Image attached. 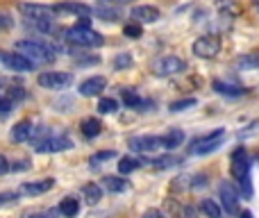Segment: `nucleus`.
Listing matches in <instances>:
<instances>
[{"label":"nucleus","instance_id":"f257e3e1","mask_svg":"<svg viewBox=\"0 0 259 218\" xmlns=\"http://www.w3.org/2000/svg\"><path fill=\"white\" fill-rule=\"evenodd\" d=\"M16 53L27 57L32 64H50L57 59V50L44 41H16Z\"/></svg>","mask_w":259,"mask_h":218},{"label":"nucleus","instance_id":"f03ea898","mask_svg":"<svg viewBox=\"0 0 259 218\" xmlns=\"http://www.w3.org/2000/svg\"><path fill=\"white\" fill-rule=\"evenodd\" d=\"M232 175L239 184L246 198L252 196V187H250V159H248L246 148H237L232 152Z\"/></svg>","mask_w":259,"mask_h":218},{"label":"nucleus","instance_id":"7ed1b4c3","mask_svg":"<svg viewBox=\"0 0 259 218\" xmlns=\"http://www.w3.org/2000/svg\"><path fill=\"white\" fill-rule=\"evenodd\" d=\"M66 39L75 46H82V48H100L105 43L103 34L96 30H91L89 25H75L66 30Z\"/></svg>","mask_w":259,"mask_h":218},{"label":"nucleus","instance_id":"20e7f679","mask_svg":"<svg viewBox=\"0 0 259 218\" xmlns=\"http://www.w3.org/2000/svg\"><path fill=\"white\" fill-rule=\"evenodd\" d=\"M223 137H225V129L219 127V129H214V132L205 134V137L196 139V141L191 143V148H189V150H191L193 155H207V152H214L216 148L221 146V139H223Z\"/></svg>","mask_w":259,"mask_h":218},{"label":"nucleus","instance_id":"39448f33","mask_svg":"<svg viewBox=\"0 0 259 218\" xmlns=\"http://www.w3.org/2000/svg\"><path fill=\"white\" fill-rule=\"evenodd\" d=\"M221 48H223V43L219 36H200L193 41V55L200 59H214L221 53Z\"/></svg>","mask_w":259,"mask_h":218},{"label":"nucleus","instance_id":"423d86ee","mask_svg":"<svg viewBox=\"0 0 259 218\" xmlns=\"http://www.w3.org/2000/svg\"><path fill=\"white\" fill-rule=\"evenodd\" d=\"M152 68H155V73H157V75H161V77L178 75V73L187 71V62H184V59H180V57H175V55H164V57L157 59Z\"/></svg>","mask_w":259,"mask_h":218},{"label":"nucleus","instance_id":"0eeeda50","mask_svg":"<svg viewBox=\"0 0 259 218\" xmlns=\"http://www.w3.org/2000/svg\"><path fill=\"white\" fill-rule=\"evenodd\" d=\"M219 198H221V207H223L228 214H237L239 211V191L234 189L232 182H221Z\"/></svg>","mask_w":259,"mask_h":218},{"label":"nucleus","instance_id":"6e6552de","mask_svg":"<svg viewBox=\"0 0 259 218\" xmlns=\"http://www.w3.org/2000/svg\"><path fill=\"white\" fill-rule=\"evenodd\" d=\"M0 64L7 68H12V71H18V73H27L34 68V64L30 62L27 57H23L21 53H9V50H0Z\"/></svg>","mask_w":259,"mask_h":218},{"label":"nucleus","instance_id":"1a4fd4ad","mask_svg":"<svg viewBox=\"0 0 259 218\" xmlns=\"http://www.w3.org/2000/svg\"><path fill=\"white\" fill-rule=\"evenodd\" d=\"M68 84H71V73L66 71H48L39 75V86L46 89H64Z\"/></svg>","mask_w":259,"mask_h":218},{"label":"nucleus","instance_id":"9d476101","mask_svg":"<svg viewBox=\"0 0 259 218\" xmlns=\"http://www.w3.org/2000/svg\"><path fill=\"white\" fill-rule=\"evenodd\" d=\"M73 146V141L68 137H48L44 141H34V152H62L68 150Z\"/></svg>","mask_w":259,"mask_h":218},{"label":"nucleus","instance_id":"9b49d317","mask_svg":"<svg viewBox=\"0 0 259 218\" xmlns=\"http://www.w3.org/2000/svg\"><path fill=\"white\" fill-rule=\"evenodd\" d=\"M23 14H25V21H41V23H53V9L44 7V5H30L23 3L18 5Z\"/></svg>","mask_w":259,"mask_h":218},{"label":"nucleus","instance_id":"f8f14e48","mask_svg":"<svg viewBox=\"0 0 259 218\" xmlns=\"http://www.w3.org/2000/svg\"><path fill=\"white\" fill-rule=\"evenodd\" d=\"M127 146H130V150H134V152H150V150H155V148H161V141H159V137H132L127 141Z\"/></svg>","mask_w":259,"mask_h":218},{"label":"nucleus","instance_id":"ddd939ff","mask_svg":"<svg viewBox=\"0 0 259 218\" xmlns=\"http://www.w3.org/2000/svg\"><path fill=\"white\" fill-rule=\"evenodd\" d=\"M105 86H107V80H105V77H100V75L89 77V80H84L80 84V96H84V98H94V96L103 94Z\"/></svg>","mask_w":259,"mask_h":218},{"label":"nucleus","instance_id":"4468645a","mask_svg":"<svg viewBox=\"0 0 259 218\" xmlns=\"http://www.w3.org/2000/svg\"><path fill=\"white\" fill-rule=\"evenodd\" d=\"M159 9L152 7V5H141V7H134L132 9V18L137 23H155L159 21Z\"/></svg>","mask_w":259,"mask_h":218},{"label":"nucleus","instance_id":"2eb2a0df","mask_svg":"<svg viewBox=\"0 0 259 218\" xmlns=\"http://www.w3.org/2000/svg\"><path fill=\"white\" fill-rule=\"evenodd\" d=\"M55 180H39V182H25L21 184V189H18V193H25V196H41V193H48L50 189H53Z\"/></svg>","mask_w":259,"mask_h":218},{"label":"nucleus","instance_id":"dca6fc26","mask_svg":"<svg viewBox=\"0 0 259 218\" xmlns=\"http://www.w3.org/2000/svg\"><path fill=\"white\" fill-rule=\"evenodd\" d=\"M55 12H71V14H77L82 18H89L94 16V9L89 5H82V3H73V0H66V3H59L55 7Z\"/></svg>","mask_w":259,"mask_h":218},{"label":"nucleus","instance_id":"f3484780","mask_svg":"<svg viewBox=\"0 0 259 218\" xmlns=\"http://www.w3.org/2000/svg\"><path fill=\"white\" fill-rule=\"evenodd\" d=\"M32 132H34V127H32L30 120H18V123L12 127V134H9V137H12L14 143H23L32 137Z\"/></svg>","mask_w":259,"mask_h":218},{"label":"nucleus","instance_id":"a211bd4d","mask_svg":"<svg viewBox=\"0 0 259 218\" xmlns=\"http://www.w3.org/2000/svg\"><path fill=\"white\" fill-rule=\"evenodd\" d=\"M80 132H82V137L94 139L103 132V123H100L98 118H94V116H87V118H82V123H80Z\"/></svg>","mask_w":259,"mask_h":218},{"label":"nucleus","instance_id":"6ab92c4d","mask_svg":"<svg viewBox=\"0 0 259 218\" xmlns=\"http://www.w3.org/2000/svg\"><path fill=\"white\" fill-rule=\"evenodd\" d=\"M214 91L221 96H228V98H239V96L246 94L243 86H237V84H228V82H221V80H214Z\"/></svg>","mask_w":259,"mask_h":218},{"label":"nucleus","instance_id":"aec40b11","mask_svg":"<svg viewBox=\"0 0 259 218\" xmlns=\"http://www.w3.org/2000/svg\"><path fill=\"white\" fill-rule=\"evenodd\" d=\"M159 141H161V148L175 150L178 146H182L184 143V132L182 129H170V132H166L164 137H159Z\"/></svg>","mask_w":259,"mask_h":218},{"label":"nucleus","instance_id":"412c9836","mask_svg":"<svg viewBox=\"0 0 259 218\" xmlns=\"http://www.w3.org/2000/svg\"><path fill=\"white\" fill-rule=\"evenodd\" d=\"M77 211H80V202L75 200V198H64L62 202H59V214L62 216H66V218H73V216H77Z\"/></svg>","mask_w":259,"mask_h":218},{"label":"nucleus","instance_id":"4be33fe9","mask_svg":"<svg viewBox=\"0 0 259 218\" xmlns=\"http://www.w3.org/2000/svg\"><path fill=\"white\" fill-rule=\"evenodd\" d=\"M216 9L225 16H237L241 12V5H239V0H216Z\"/></svg>","mask_w":259,"mask_h":218},{"label":"nucleus","instance_id":"5701e85b","mask_svg":"<svg viewBox=\"0 0 259 218\" xmlns=\"http://www.w3.org/2000/svg\"><path fill=\"white\" fill-rule=\"evenodd\" d=\"M94 16H98L100 21H118L121 18V9L116 7H96L94 9Z\"/></svg>","mask_w":259,"mask_h":218},{"label":"nucleus","instance_id":"b1692460","mask_svg":"<svg viewBox=\"0 0 259 218\" xmlns=\"http://www.w3.org/2000/svg\"><path fill=\"white\" fill-rule=\"evenodd\" d=\"M82 193H84L89 205H98V202L103 200V189H100L98 184H87V187L82 189Z\"/></svg>","mask_w":259,"mask_h":218},{"label":"nucleus","instance_id":"393cba45","mask_svg":"<svg viewBox=\"0 0 259 218\" xmlns=\"http://www.w3.org/2000/svg\"><path fill=\"white\" fill-rule=\"evenodd\" d=\"M141 166V161L134 159V157H121V161H118V173L121 175H127V173H134V170Z\"/></svg>","mask_w":259,"mask_h":218},{"label":"nucleus","instance_id":"a878e982","mask_svg":"<svg viewBox=\"0 0 259 218\" xmlns=\"http://www.w3.org/2000/svg\"><path fill=\"white\" fill-rule=\"evenodd\" d=\"M200 209H202V214H205L207 218H221V205L216 200H202L200 202Z\"/></svg>","mask_w":259,"mask_h":218},{"label":"nucleus","instance_id":"bb28decb","mask_svg":"<svg viewBox=\"0 0 259 218\" xmlns=\"http://www.w3.org/2000/svg\"><path fill=\"white\" fill-rule=\"evenodd\" d=\"M105 187L109 193H123L127 189V182L123 178H105Z\"/></svg>","mask_w":259,"mask_h":218},{"label":"nucleus","instance_id":"cd10ccee","mask_svg":"<svg viewBox=\"0 0 259 218\" xmlns=\"http://www.w3.org/2000/svg\"><path fill=\"white\" fill-rule=\"evenodd\" d=\"M237 66H239V68H257V66H259V53L241 55V57L237 59Z\"/></svg>","mask_w":259,"mask_h":218},{"label":"nucleus","instance_id":"c85d7f7f","mask_svg":"<svg viewBox=\"0 0 259 218\" xmlns=\"http://www.w3.org/2000/svg\"><path fill=\"white\" fill-rule=\"evenodd\" d=\"M150 164H155L157 168H173V166H178V164H180V157H175V155L155 157V159H152Z\"/></svg>","mask_w":259,"mask_h":218},{"label":"nucleus","instance_id":"c756f323","mask_svg":"<svg viewBox=\"0 0 259 218\" xmlns=\"http://www.w3.org/2000/svg\"><path fill=\"white\" fill-rule=\"evenodd\" d=\"M98 111L100 114H116L118 111V100L116 98H100L98 100Z\"/></svg>","mask_w":259,"mask_h":218},{"label":"nucleus","instance_id":"7c9ffc66","mask_svg":"<svg viewBox=\"0 0 259 218\" xmlns=\"http://www.w3.org/2000/svg\"><path fill=\"white\" fill-rule=\"evenodd\" d=\"M123 103H125L127 105V107H141V98H139V94H137V91H134V89H125V91H123Z\"/></svg>","mask_w":259,"mask_h":218},{"label":"nucleus","instance_id":"2f4dec72","mask_svg":"<svg viewBox=\"0 0 259 218\" xmlns=\"http://www.w3.org/2000/svg\"><path fill=\"white\" fill-rule=\"evenodd\" d=\"M123 34H125L127 39H139V36L143 34V30L139 23H127V25L123 27Z\"/></svg>","mask_w":259,"mask_h":218},{"label":"nucleus","instance_id":"473e14b6","mask_svg":"<svg viewBox=\"0 0 259 218\" xmlns=\"http://www.w3.org/2000/svg\"><path fill=\"white\" fill-rule=\"evenodd\" d=\"M196 105V98H182V100H175V103H170V111H184L189 107H193Z\"/></svg>","mask_w":259,"mask_h":218},{"label":"nucleus","instance_id":"72a5a7b5","mask_svg":"<svg viewBox=\"0 0 259 218\" xmlns=\"http://www.w3.org/2000/svg\"><path fill=\"white\" fill-rule=\"evenodd\" d=\"M114 66H116V68H127V66H132V55H130V53L116 55V57H114Z\"/></svg>","mask_w":259,"mask_h":218},{"label":"nucleus","instance_id":"f704fd0d","mask_svg":"<svg viewBox=\"0 0 259 218\" xmlns=\"http://www.w3.org/2000/svg\"><path fill=\"white\" fill-rule=\"evenodd\" d=\"M116 157V152L114 150H105V152H98V155L91 157V164H98V161H107V159H114Z\"/></svg>","mask_w":259,"mask_h":218},{"label":"nucleus","instance_id":"c9c22d12","mask_svg":"<svg viewBox=\"0 0 259 218\" xmlns=\"http://www.w3.org/2000/svg\"><path fill=\"white\" fill-rule=\"evenodd\" d=\"M12 27H14V18L7 12H3L0 14V30H12Z\"/></svg>","mask_w":259,"mask_h":218},{"label":"nucleus","instance_id":"e433bc0d","mask_svg":"<svg viewBox=\"0 0 259 218\" xmlns=\"http://www.w3.org/2000/svg\"><path fill=\"white\" fill-rule=\"evenodd\" d=\"M18 198V193H14V191H3L0 193V205H9V202H14Z\"/></svg>","mask_w":259,"mask_h":218},{"label":"nucleus","instance_id":"4c0bfd02","mask_svg":"<svg viewBox=\"0 0 259 218\" xmlns=\"http://www.w3.org/2000/svg\"><path fill=\"white\" fill-rule=\"evenodd\" d=\"M30 168V161L27 159H18V161H14L12 166H9V170H27Z\"/></svg>","mask_w":259,"mask_h":218},{"label":"nucleus","instance_id":"58836bf2","mask_svg":"<svg viewBox=\"0 0 259 218\" xmlns=\"http://www.w3.org/2000/svg\"><path fill=\"white\" fill-rule=\"evenodd\" d=\"M23 89H18V86H14V89H9V96H7V100L12 103V100H18V98H23Z\"/></svg>","mask_w":259,"mask_h":218},{"label":"nucleus","instance_id":"ea45409f","mask_svg":"<svg viewBox=\"0 0 259 218\" xmlns=\"http://www.w3.org/2000/svg\"><path fill=\"white\" fill-rule=\"evenodd\" d=\"M7 170H9V161H7V157L0 155V175H5Z\"/></svg>","mask_w":259,"mask_h":218},{"label":"nucleus","instance_id":"a19ab883","mask_svg":"<svg viewBox=\"0 0 259 218\" xmlns=\"http://www.w3.org/2000/svg\"><path fill=\"white\" fill-rule=\"evenodd\" d=\"M9 107H12V103L7 98H0V114H9Z\"/></svg>","mask_w":259,"mask_h":218},{"label":"nucleus","instance_id":"79ce46f5","mask_svg":"<svg viewBox=\"0 0 259 218\" xmlns=\"http://www.w3.org/2000/svg\"><path fill=\"white\" fill-rule=\"evenodd\" d=\"M25 218H48L46 214H39V211H27Z\"/></svg>","mask_w":259,"mask_h":218},{"label":"nucleus","instance_id":"37998d69","mask_svg":"<svg viewBox=\"0 0 259 218\" xmlns=\"http://www.w3.org/2000/svg\"><path fill=\"white\" fill-rule=\"evenodd\" d=\"M146 218H164V216H161L159 211H155V209H152V211H148V214H146Z\"/></svg>","mask_w":259,"mask_h":218},{"label":"nucleus","instance_id":"c03bdc74","mask_svg":"<svg viewBox=\"0 0 259 218\" xmlns=\"http://www.w3.org/2000/svg\"><path fill=\"white\" fill-rule=\"evenodd\" d=\"M239 216H241V218H252V214H250V211H248V209H243V211H239Z\"/></svg>","mask_w":259,"mask_h":218},{"label":"nucleus","instance_id":"a18cd8bd","mask_svg":"<svg viewBox=\"0 0 259 218\" xmlns=\"http://www.w3.org/2000/svg\"><path fill=\"white\" fill-rule=\"evenodd\" d=\"M252 7H255L257 12H259V0H252Z\"/></svg>","mask_w":259,"mask_h":218},{"label":"nucleus","instance_id":"49530a36","mask_svg":"<svg viewBox=\"0 0 259 218\" xmlns=\"http://www.w3.org/2000/svg\"><path fill=\"white\" fill-rule=\"evenodd\" d=\"M0 84H3V80H0Z\"/></svg>","mask_w":259,"mask_h":218}]
</instances>
